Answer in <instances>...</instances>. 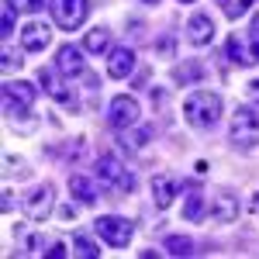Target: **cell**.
<instances>
[{
	"mask_svg": "<svg viewBox=\"0 0 259 259\" xmlns=\"http://www.w3.org/2000/svg\"><path fill=\"white\" fill-rule=\"evenodd\" d=\"M221 114H225V100L214 90H194L190 97L183 100V118L197 132H211L221 121Z\"/></svg>",
	"mask_w": 259,
	"mask_h": 259,
	"instance_id": "1",
	"label": "cell"
},
{
	"mask_svg": "<svg viewBox=\"0 0 259 259\" xmlns=\"http://www.w3.org/2000/svg\"><path fill=\"white\" fill-rule=\"evenodd\" d=\"M228 145L239 149V152H249V149L259 145V111L256 107H249V104L235 107L232 128H228Z\"/></svg>",
	"mask_w": 259,
	"mask_h": 259,
	"instance_id": "2",
	"label": "cell"
},
{
	"mask_svg": "<svg viewBox=\"0 0 259 259\" xmlns=\"http://www.w3.org/2000/svg\"><path fill=\"white\" fill-rule=\"evenodd\" d=\"M94 177H97L104 187H111L118 197H128V194H132V187H135L132 169H128V166H124L118 156H111V152L97 156V162H94Z\"/></svg>",
	"mask_w": 259,
	"mask_h": 259,
	"instance_id": "3",
	"label": "cell"
},
{
	"mask_svg": "<svg viewBox=\"0 0 259 259\" xmlns=\"http://www.w3.org/2000/svg\"><path fill=\"white\" fill-rule=\"evenodd\" d=\"M35 97H38V87H35V83L7 80L4 83V114H7V118H24V114H31Z\"/></svg>",
	"mask_w": 259,
	"mask_h": 259,
	"instance_id": "4",
	"label": "cell"
},
{
	"mask_svg": "<svg viewBox=\"0 0 259 259\" xmlns=\"http://www.w3.org/2000/svg\"><path fill=\"white\" fill-rule=\"evenodd\" d=\"M87 11H90V0H49V14L59 24L62 31H76L87 21Z\"/></svg>",
	"mask_w": 259,
	"mask_h": 259,
	"instance_id": "5",
	"label": "cell"
},
{
	"mask_svg": "<svg viewBox=\"0 0 259 259\" xmlns=\"http://www.w3.org/2000/svg\"><path fill=\"white\" fill-rule=\"evenodd\" d=\"M94 232H97L107 245L124 249V245L132 242V235H135V225H132L128 218H118V214H100V218L94 221Z\"/></svg>",
	"mask_w": 259,
	"mask_h": 259,
	"instance_id": "6",
	"label": "cell"
},
{
	"mask_svg": "<svg viewBox=\"0 0 259 259\" xmlns=\"http://www.w3.org/2000/svg\"><path fill=\"white\" fill-rule=\"evenodd\" d=\"M21 207H24L28 221H45L52 214V207H56V187H52V183L31 187V190L24 194V200H21Z\"/></svg>",
	"mask_w": 259,
	"mask_h": 259,
	"instance_id": "7",
	"label": "cell"
},
{
	"mask_svg": "<svg viewBox=\"0 0 259 259\" xmlns=\"http://www.w3.org/2000/svg\"><path fill=\"white\" fill-rule=\"evenodd\" d=\"M142 107L139 100L132 97V94H118V97L107 104V124L114 128V132H124V128H132L135 121H139Z\"/></svg>",
	"mask_w": 259,
	"mask_h": 259,
	"instance_id": "8",
	"label": "cell"
},
{
	"mask_svg": "<svg viewBox=\"0 0 259 259\" xmlns=\"http://www.w3.org/2000/svg\"><path fill=\"white\" fill-rule=\"evenodd\" d=\"M225 59L232 62V66H256L259 62V41L252 35H228L225 41Z\"/></svg>",
	"mask_w": 259,
	"mask_h": 259,
	"instance_id": "9",
	"label": "cell"
},
{
	"mask_svg": "<svg viewBox=\"0 0 259 259\" xmlns=\"http://www.w3.org/2000/svg\"><path fill=\"white\" fill-rule=\"evenodd\" d=\"M207 214L218 221V225H232V221L239 218V194H235L232 187H214V190H211V207H207Z\"/></svg>",
	"mask_w": 259,
	"mask_h": 259,
	"instance_id": "10",
	"label": "cell"
},
{
	"mask_svg": "<svg viewBox=\"0 0 259 259\" xmlns=\"http://www.w3.org/2000/svg\"><path fill=\"white\" fill-rule=\"evenodd\" d=\"M38 87L49 94V97L56 100L59 107H73L76 111V97H73V87L66 80H59L56 76V69H38Z\"/></svg>",
	"mask_w": 259,
	"mask_h": 259,
	"instance_id": "11",
	"label": "cell"
},
{
	"mask_svg": "<svg viewBox=\"0 0 259 259\" xmlns=\"http://www.w3.org/2000/svg\"><path fill=\"white\" fill-rule=\"evenodd\" d=\"M180 187H183V180H180L177 173H156L152 183H149V190H152V204H156L159 211H166V207L177 200Z\"/></svg>",
	"mask_w": 259,
	"mask_h": 259,
	"instance_id": "12",
	"label": "cell"
},
{
	"mask_svg": "<svg viewBox=\"0 0 259 259\" xmlns=\"http://www.w3.org/2000/svg\"><path fill=\"white\" fill-rule=\"evenodd\" d=\"M83 52H87L83 45H59V52H56V69H59L66 80L87 73V56H83Z\"/></svg>",
	"mask_w": 259,
	"mask_h": 259,
	"instance_id": "13",
	"label": "cell"
},
{
	"mask_svg": "<svg viewBox=\"0 0 259 259\" xmlns=\"http://www.w3.org/2000/svg\"><path fill=\"white\" fill-rule=\"evenodd\" d=\"M135 49L132 45H118V49H111L107 52V76L111 80H124V76H132L135 73Z\"/></svg>",
	"mask_w": 259,
	"mask_h": 259,
	"instance_id": "14",
	"label": "cell"
},
{
	"mask_svg": "<svg viewBox=\"0 0 259 259\" xmlns=\"http://www.w3.org/2000/svg\"><path fill=\"white\" fill-rule=\"evenodd\" d=\"M211 38H214V21H211V14H204V11L190 14V21H187V41L204 49Z\"/></svg>",
	"mask_w": 259,
	"mask_h": 259,
	"instance_id": "15",
	"label": "cell"
},
{
	"mask_svg": "<svg viewBox=\"0 0 259 259\" xmlns=\"http://www.w3.org/2000/svg\"><path fill=\"white\" fill-rule=\"evenodd\" d=\"M49 41H52V28L41 21H31L21 28V49L24 52H41V49H49Z\"/></svg>",
	"mask_w": 259,
	"mask_h": 259,
	"instance_id": "16",
	"label": "cell"
},
{
	"mask_svg": "<svg viewBox=\"0 0 259 259\" xmlns=\"http://www.w3.org/2000/svg\"><path fill=\"white\" fill-rule=\"evenodd\" d=\"M69 194L80 200V204H97V197H100V180L87 177V173H73V177H69Z\"/></svg>",
	"mask_w": 259,
	"mask_h": 259,
	"instance_id": "17",
	"label": "cell"
},
{
	"mask_svg": "<svg viewBox=\"0 0 259 259\" xmlns=\"http://www.w3.org/2000/svg\"><path fill=\"white\" fill-rule=\"evenodd\" d=\"M152 135H156V132H152L149 124H142V128H132V132L124 128V132L118 135V149H121V152H128V156H135V152H142V149L152 142Z\"/></svg>",
	"mask_w": 259,
	"mask_h": 259,
	"instance_id": "18",
	"label": "cell"
},
{
	"mask_svg": "<svg viewBox=\"0 0 259 259\" xmlns=\"http://www.w3.org/2000/svg\"><path fill=\"white\" fill-rule=\"evenodd\" d=\"M207 76V66L200 59H183V62H177L173 66V83L177 87H190V83H200Z\"/></svg>",
	"mask_w": 259,
	"mask_h": 259,
	"instance_id": "19",
	"label": "cell"
},
{
	"mask_svg": "<svg viewBox=\"0 0 259 259\" xmlns=\"http://www.w3.org/2000/svg\"><path fill=\"white\" fill-rule=\"evenodd\" d=\"M207 207H211V200H204V190L200 187H190L187 194H183V218L187 221H204V214H207Z\"/></svg>",
	"mask_w": 259,
	"mask_h": 259,
	"instance_id": "20",
	"label": "cell"
},
{
	"mask_svg": "<svg viewBox=\"0 0 259 259\" xmlns=\"http://www.w3.org/2000/svg\"><path fill=\"white\" fill-rule=\"evenodd\" d=\"M83 49H87L90 56H107V52H111V28H104V24L90 28L87 38H83Z\"/></svg>",
	"mask_w": 259,
	"mask_h": 259,
	"instance_id": "21",
	"label": "cell"
},
{
	"mask_svg": "<svg viewBox=\"0 0 259 259\" xmlns=\"http://www.w3.org/2000/svg\"><path fill=\"white\" fill-rule=\"evenodd\" d=\"M62 156H66L69 166H90V162H94V152H90L87 139H69L66 149H62Z\"/></svg>",
	"mask_w": 259,
	"mask_h": 259,
	"instance_id": "22",
	"label": "cell"
},
{
	"mask_svg": "<svg viewBox=\"0 0 259 259\" xmlns=\"http://www.w3.org/2000/svg\"><path fill=\"white\" fill-rule=\"evenodd\" d=\"M162 249H166V256H180V259L197 256V252H200V249H197V242L190 239V235H169Z\"/></svg>",
	"mask_w": 259,
	"mask_h": 259,
	"instance_id": "23",
	"label": "cell"
},
{
	"mask_svg": "<svg viewBox=\"0 0 259 259\" xmlns=\"http://www.w3.org/2000/svg\"><path fill=\"white\" fill-rule=\"evenodd\" d=\"M69 245H73V256H80V259H97L100 256V249L94 245V239H90L87 232H73Z\"/></svg>",
	"mask_w": 259,
	"mask_h": 259,
	"instance_id": "24",
	"label": "cell"
},
{
	"mask_svg": "<svg viewBox=\"0 0 259 259\" xmlns=\"http://www.w3.org/2000/svg\"><path fill=\"white\" fill-rule=\"evenodd\" d=\"M214 4L221 7V14H225L228 21H239L242 14H249V11H252V4H256V0H214Z\"/></svg>",
	"mask_w": 259,
	"mask_h": 259,
	"instance_id": "25",
	"label": "cell"
},
{
	"mask_svg": "<svg viewBox=\"0 0 259 259\" xmlns=\"http://www.w3.org/2000/svg\"><path fill=\"white\" fill-rule=\"evenodd\" d=\"M45 245H49V239H45L41 232L21 235V252H41V256H45Z\"/></svg>",
	"mask_w": 259,
	"mask_h": 259,
	"instance_id": "26",
	"label": "cell"
},
{
	"mask_svg": "<svg viewBox=\"0 0 259 259\" xmlns=\"http://www.w3.org/2000/svg\"><path fill=\"white\" fill-rule=\"evenodd\" d=\"M18 14H38L41 7H49V0H7Z\"/></svg>",
	"mask_w": 259,
	"mask_h": 259,
	"instance_id": "27",
	"label": "cell"
},
{
	"mask_svg": "<svg viewBox=\"0 0 259 259\" xmlns=\"http://www.w3.org/2000/svg\"><path fill=\"white\" fill-rule=\"evenodd\" d=\"M14 14H18V11L4 0V14H0V35H4V38H11V31H14Z\"/></svg>",
	"mask_w": 259,
	"mask_h": 259,
	"instance_id": "28",
	"label": "cell"
},
{
	"mask_svg": "<svg viewBox=\"0 0 259 259\" xmlns=\"http://www.w3.org/2000/svg\"><path fill=\"white\" fill-rule=\"evenodd\" d=\"M156 52H159V56H177V38H173V31H162L159 38H156Z\"/></svg>",
	"mask_w": 259,
	"mask_h": 259,
	"instance_id": "29",
	"label": "cell"
},
{
	"mask_svg": "<svg viewBox=\"0 0 259 259\" xmlns=\"http://www.w3.org/2000/svg\"><path fill=\"white\" fill-rule=\"evenodd\" d=\"M0 66H4V76H11V73H18V69H21V56L7 49V52H4V59H0Z\"/></svg>",
	"mask_w": 259,
	"mask_h": 259,
	"instance_id": "30",
	"label": "cell"
},
{
	"mask_svg": "<svg viewBox=\"0 0 259 259\" xmlns=\"http://www.w3.org/2000/svg\"><path fill=\"white\" fill-rule=\"evenodd\" d=\"M4 166H7V173L14 169L18 177H28V166H24V159H21V156H4Z\"/></svg>",
	"mask_w": 259,
	"mask_h": 259,
	"instance_id": "31",
	"label": "cell"
},
{
	"mask_svg": "<svg viewBox=\"0 0 259 259\" xmlns=\"http://www.w3.org/2000/svg\"><path fill=\"white\" fill-rule=\"evenodd\" d=\"M149 80H152V69L145 66V69L135 73V83H132V87H135V90H149Z\"/></svg>",
	"mask_w": 259,
	"mask_h": 259,
	"instance_id": "32",
	"label": "cell"
},
{
	"mask_svg": "<svg viewBox=\"0 0 259 259\" xmlns=\"http://www.w3.org/2000/svg\"><path fill=\"white\" fill-rule=\"evenodd\" d=\"M142 28H145V24H142L139 18H132V21H128V38H132V41H142V38H145V31H142Z\"/></svg>",
	"mask_w": 259,
	"mask_h": 259,
	"instance_id": "33",
	"label": "cell"
},
{
	"mask_svg": "<svg viewBox=\"0 0 259 259\" xmlns=\"http://www.w3.org/2000/svg\"><path fill=\"white\" fill-rule=\"evenodd\" d=\"M83 87H87V94H94V97H97V90H100V76H97V73H83Z\"/></svg>",
	"mask_w": 259,
	"mask_h": 259,
	"instance_id": "34",
	"label": "cell"
},
{
	"mask_svg": "<svg viewBox=\"0 0 259 259\" xmlns=\"http://www.w3.org/2000/svg\"><path fill=\"white\" fill-rule=\"evenodd\" d=\"M69 249H66V242H49V249H45V256L49 259H59V256H66Z\"/></svg>",
	"mask_w": 259,
	"mask_h": 259,
	"instance_id": "35",
	"label": "cell"
},
{
	"mask_svg": "<svg viewBox=\"0 0 259 259\" xmlns=\"http://www.w3.org/2000/svg\"><path fill=\"white\" fill-rule=\"evenodd\" d=\"M0 211H4V214H11V211H14V197H11V190H4V200H0Z\"/></svg>",
	"mask_w": 259,
	"mask_h": 259,
	"instance_id": "36",
	"label": "cell"
},
{
	"mask_svg": "<svg viewBox=\"0 0 259 259\" xmlns=\"http://www.w3.org/2000/svg\"><path fill=\"white\" fill-rule=\"evenodd\" d=\"M249 35H252V38L259 41V14H256V18H252V24H249Z\"/></svg>",
	"mask_w": 259,
	"mask_h": 259,
	"instance_id": "37",
	"label": "cell"
},
{
	"mask_svg": "<svg viewBox=\"0 0 259 259\" xmlns=\"http://www.w3.org/2000/svg\"><path fill=\"white\" fill-rule=\"evenodd\" d=\"M249 97H252V100H259V80H252V83H249Z\"/></svg>",
	"mask_w": 259,
	"mask_h": 259,
	"instance_id": "38",
	"label": "cell"
},
{
	"mask_svg": "<svg viewBox=\"0 0 259 259\" xmlns=\"http://www.w3.org/2000/svg\"><path fill=\"white\" fill-rule=\"evenodd\" d=\"M194 173H197V177H204V173H207V162H204V159L194 162Z\"/></svg>",
	"mask_w": 259,
	"mask_h": 259,
	"instance_id": "39",
	"label": "cell"
},
{
	"mask_svg": "<svg viewBox=\"0 0 259 259\" xmlns=\"http://www.w3.org/2000/svg\"><path fill=\"white\" fill-rule=\"evenodd\" d=\"M142 4H145V7H156V4H159V0H142Z\"/></svg>",
	"mask_w": 259,
	"mask_h": 259,
	"instance_id": "40",
	"label": "cell"
},
{
	"mask_svg": "<svg viewBox=\"0 0 259 259\" xmlns=\"http://www.w3.org/2000/svg\"><path fill=\"white\" fill-rule=\"evenodd\" d=\"M252 204H256V211H259V194H256V197H252Z\"/></svg>",
	"mask_w": 259,
	"mask_h": 259,
	"instance_id": "41",
	"label": "cell"
},
{
	"mask_svg": "<svg viewBox=\"0 0 259 259\" xmlns=\"http://www.w3.org/2000/svg\"><path fill=\"white\" fill-rule=\"evenodd\" d=\"M177 4H194V0H177Z\"/></svg>",
	"mask_w": 259,
	"mask_h": 259,
	"instance_id": "42",
	"label": "cell"
},
{
	"mask_svg": "<svg viewBox=\"0 0 259 259\" xmlns=\"http://www.w3.org/2000/svg\"><path fill=\"white\" fill-rule=\"evenodd\" d=\"M94 4H107V0H94Z\"/></svg>",
	"mask_w": 259,
	"mask_h": 259,
	"instance_id": "43",
	"label": "cell"
}]
</instances>
